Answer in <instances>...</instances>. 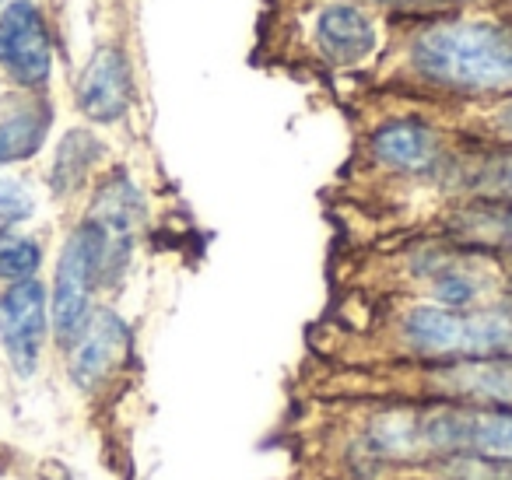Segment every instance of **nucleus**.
<instances>
[{"mask_svg":"<svg viewBox=\"0 0 512 480\" xmlns=\"http://www.w3.org/2000/svg\"><path fill=\"white\" fill-rule=\"evenodd\" d=\"M316 354L327 368L512 358V302L463 312L414 298L344 291L334 316L320 326Z\"/></svg>","mask_w":512,"mask_h":480,"instance_id":"obj_1","label":"nucleus"},{"mask_svg":"<svg viewBox=\"0 0 512 480\" xmlns=\"http://www.w3.org/2000/svg\"><path fill=\"white\" fill-rule=\"evenodd\" d=\"M428 106H477L512 95V11L390 22L386 53L355 85Z\"/></svg>","mask_w":512,"mask_h":480,"instance_id":"obj_2","label":"nucleus"},{"mask_svg":"<svg viewBox=\"0 0 512 480\" xmlns=\"http://www.w3.org/2000/svg\"><path fill=\"white\" fill-rule=\"evenodd\" d=\"M467 144V137L421 102L355 95V144L348 162L355 204H379L397 214L386 235L411 232L432 211L442 179Z\"/></svg>","mask_w":512,"mask_h":480,"instance_id":"obj_3","label":"nucleus"},{"mask_svg":"<svg viewBox=\"0 0 512 480\" xmlns=\"http://www.w3.org/2000/svg\"><path fill=\"white\" fill-rule=\"evenodd\" d=\"M509 277L505 260L439 232L372 239L344 260V291L414 298L463 312L509 302Z\"/></svg>","mask_w":512,"mask_h":480,"instance_id":"obj_4","label":"nucleus"},{"mask_svg":"<svg viewBox=\"0 0 512 480\" xmlns=\"http://www.w3.org/2000/svg\"><path fill=\"white\" fill-rule=\"evenodd\" d=\"M386 43L390 18L362 0H271L260 18V50L271 64L355 85L383 60Z\"/></svg>","mask_w":512,"mask_h":480,"instance_id":"obj_5","label":"nucleus"},{"mask_svg":"<svg viewBox=\"0 0 512 480\" xmlns=\"http://www.w3.org/2000/svg\"><path fill=\"white\" fill-rule=\"evenodd\" d=\"M81 218L92 221L102 235V295H113L134 267L137 242L148 225V200L123 165H109L95 179Z\"/></svg>","mask_w":512,"mask_h":480,"instance_id":"obj_6","label":"nucleus"},{"mask_svg":"<svg viewBox=\"0 0 512 480\" xmlns=\"http://www.w3.org/2000/svg\"><path fill=\"white\" fill-rule=\"evenodd\" d=\"M102 295V235L88 218L67 232L50 288V333L60 354L74 344L81 326L99 309Z\"/></svg>","mask_w":512,"mask_h":480,"instance_id":"obj_7","label":"nucleus"},{"mask_svg":"<svg viewBox=\"0 0 512 480\" xmlns=\"http://www.w3.org/2000/svg\"><path fill=\"white\" fill-rule=\"evenodd\" d=\"M130 354H134V326L113 305H99L64 351L67 379L78 393L99 396L127 368Z\"/></svg>","mask_w":512,"mask_h":480,"instance_id":"obj_8","label":"nucleus"},{"mask_svg":"<svg viewBox=\"0 0 512 480\" xmlns=\"http://www.w3.org/2000/svg\"><path fill=\"white\" fill-rule=\"evenodd\" d=\"M50 340V288L39 277L0 291V347L22 379L39 372Z\"/></svg>","mask_w":512,"mask_h":480,"instance_id":"obj_9","label":"nucleus"},{"mask_svg":"<svg viewBox=\"0 0 512 480\" xmlns=\"http://www.w3.org/2000/svg\"><path fill=\"white\" fill-rule=\"evenodd\" d=\"M0 67L25 92H46L53 78V36L32 0H11L0 11Z\"/></svg>","mask_w":512,"mask_h":480,"instance_id":"obj_10","label":"nucleus"},{"mask_svg":"<svg viewBox=\"0 0 512 480\" xmlns=\"http://www.w3.org/2000/svg\"><path fill=\"white\" fill-rule=\"evenodd\" d=\"M137 99L134 64L120 43H99L74 88V106L88 127H120Z\"/></svg>","mask_w":512,"mask_h":480,"instance_id":"obj_11","label":"nucleus"},{"mask_svg":"<svg viewBox=\"0 0 512 480\" xmlns=\"http://www.w3.org/2000/svg\"><path fill=\"white\" fill-rule=\"evenodd\" d=\"M411 232L449 235V239L484 249L512 267V204H477V200L442 204Z\"/></svg>","mask_w":512,"mask_h":480,"instance_id":"obj_12","label":"nucleus"},{"mask_svg":"<svg viewBox=\"0 0 512 480\" xmlns=\"http://www.w3.org/2000/svg\"><path fill=\"white\" fill-rule=\"evenodd\" d=\"M109 162V144L95 134V127H71L53 148V162L46 172L53 200H74L92 190Z\"/></svg>","mask_w":512,"mask_h":480,"instance_id":"obj_13","label":"nucleus"},{"mask_svg":"<svg viewBox=\"0 0 512 480\" xmlns=\"http://www.w3.org/2000/svg\"><path fill=\"white\" fill-rule=\"evenodd\" d=\"M53 116H57L53 106L39 95L25 106L11 109L8 116H0V169L36 158L50 141Z\"/></svg>","mask_w":512,"mask_h":480,"instance_id":"obj_14","label":"nucleus"},{"mask_svg":"<svg viewBox=\"0 0 512 480\" xmlns=\"http://www.w3.org/2000/svg\"><path fill=\"white\" fill-rule=\"evenodd\" d=\"M390 22H428L449 15H502L512 11V0H362Z\"/></svg>","mask_w":512,"mask_h":480,"instance_id":"obj_15","label":"nucleus"},{"mask_svg":"<svg viewBox=\"0 0 512 480\" xmlns=\"http://www.w3.org/2000/svg\"><path fill=\"white\" fill-rule=\"evenodd\" d=\"M43 260H46V253L39 239L18 235V232L0 235V281H8V284L36 281L39 270H43Z\"/></svg>","mask_w":512,"mask_h":480,"instance_id":"obj_16","label":"nucleus"},{"mask_svg":"<svg viewBox=\"0 0 512 480\" xmlns=\"http://www.w3.org/2000/svg\"><path fill=\"white\" fill-rule=\"evenodd\" d=\"M36 214V200L18 179H0V235L15 232L22 221Z\"/></svg>","mask_w":512,"mask_h":480,"instance_id":"obj_17","label":"nucleus"},{"mask_svg":"<svg viewBox=\"0 0 512 480\" xmlns=\"http://www.w3.org/2000/svg\"><path fill=\"white\" fill-rule=\"evenodd\" d=\"M509 302H512V277H509Z\"/></svg>","mask_w":512,"mask_h":480,"instance_id":"obj_18","label":"nucleus"},{"mask_svg":"<svg viewBox=\"0 0 512 480\" xmlns=\"http://www.w3.org/2000/svg\"><path fill=\"white\" fill-rule=\"evenodd\" d=\"M60 480H81V477H60Z\"/></svg>","mask_w":512,"mask_h":480,"instance_id":"obj_19","label":"nucleus"}]
</instances>
